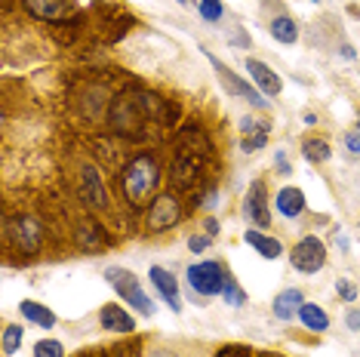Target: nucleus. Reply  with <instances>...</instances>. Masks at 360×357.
<instances>
[{
  "label": "nucleus",
  "instance_id": "1",
  "mask_svg": "<svg viewBox=\"0 0 360 357\" xmlns=\"http://www.w3.org/2000/svg\"><path fill=\"white\" fill-rule=\"evenodd\" d=\"M158 188V164L151 154H139V157L124 169V194L133 207H145L148 197Z\"/></svg>",
  "mask_w": 360,
  "mask_h": 357
},
{
  "label": "nucleus",
  "instance_id": "2",
  "mask_svg": "<svg viewBox=\"0 0 360 357\" xmlns=\"http://www.w3.org/2000/svg\"><path fill=\"white\" fill-rule=\"evenodd\" d=\"M105 278H108V283L117 290L120 302H127L129 308H136L139 314L151 318V314H154V302L148 299V293L142 290V283H139V278L133 271H127V268H108V271H105Z\"/></svg>",
  "mask_w": 360,
  "mask_h": 357
},
{
  "label": "nucleus",
  "instance_id": "3",
  "mask_svg": "<svg viewBox=\"0 0 360 357\" xmlns=\"http://www.w3.org/2000/svg\"><path fill=\"white\" fill-rule=\"evenodd\" d=\"M188 287H191V293L198 296H219L225 290V268L219 262H194L191 268H188Z\"/></svg>",
  "mask_w": 360,
  "mask_h": 357
},
{
  "label": "nucleus",
  "instance_id": "4",
  "mask_svg": "<svg viewBox=\"0 0 360 357\" xmlns=\"http://www.w3.org/2000/svg\"><path fill=\"white\" fill-rule=\"evenodd\" d=\"M290 262L302 274H317L326 265V247L317 238H302L290 253Z\"/></svg>",
  "mask_w": 360,
  "mask_h": 357
},
{
  "label": "nucleus",
  "instance_id": "5",
  "mask_svg": "<svg viewBox=\"0 0 360 357\" xmlns=\"http://www.w3.org/2000/svg\"><path fill=\"white\" fill-rule=\"evenodd\" d=\"M6 234H10L15 247L25 249V253H34L40 247V238H44V234H40V225L34 219H25V216L10 219V222H6Z\"/></svg>",
  "mask_w": 360,
  "mask_h": 357
},
{
  "label": "nucleus",
  "instance_id": "6",
  "mask_svg": "<svg viewBox=\"0 0 360 357\" xmlns=\"http://www.w3.org/2000/svg\"><path fill=\"white\" fill-rule=\"evenodd\" d=\"M179 216H182L179 200L173 197V194H160V197L151 204V209H148V228L151 231H167L169 225L179 222Z\"/></svg>",
  "mask_w": 360,
  "mask_h": 357
},
{
  "label": "nucleus",
  "instance_id": "7",
  "mask_svg": "<svg viewBox=\"0 0 360 357\" xmlns=\"http://www.w3.org/2000/svg\"><path fill=\"white\" fill-rule=\"evenodd\" d=\"M207 56H210V53H207ZM210 62H212V68L219 71V77H222V84H225L228 89H231L234 96H243V99H247L250 105H256V108H265V99H262V96H259L256 89H252V86L247 84V80H240V77H237L231 68H228V65L219 62L216 56H210Z\"/></svg>",
  "mask_w": 360,
  "mask_h": 357
},
{
  "label": "nucleus",
  "instance_id": "8",
  "mask_svg": "<svg viewBox=\"0 0 360 357\" xmlns=\"http://www.w3.org/2000/svg\"><path fill=\"white\" fill-rule=\"evenodd\" d=\"M243 213L247 219L259 225V228H268L271 225V213H268V197H265V185L262 182H252V188L247 194V204H243Z\"/></svg>",
  "mask_w": 360,
  "mask_h": 357
},
{
  "label": "nucleus",
  "instance_id": "9",
  "mask_svg": "<svg viewBox=\"0 0 360 357\" xmlns=\"http://www.w3.org/2000/svg\"><path fill=\"white\" fill-rule=\"evenodd\" d=\"M151 283L158 287V293H160V299L167 302L173 311H182V296H179V283H176V278L167 271V268H160V265H154L151 268Z\"/></svg>",
  "mask_w": 360,
  "mask_h": 357
},
{
  "label": "nucleus",
  "instance_id": "10",
  "mask_svg": "<svg viewBox=\"0 0 360 357\" xmlns=\"http://www.w3.org/2000/svg\"><path fill=\"white\" fill-rule=\"evenodd\" d=\"M247 71H250V77L256 80V86H259L265 96H277V93L283 89V80L277 77L274 71L268 68V65H262V62H256V59H250V62H247Z\"/></svg>",
  "mask_w": 360,
  "mask_h": 357
},
{
  "label": "nucleus",
  "instance_id": "11",
  "mask_svg": "<svg viewBox=\"0 0 360 357\" xmlns=\"http://www.w3.org/2000/svg\"><path fill=\"white\" fill-rule=\"evenodd\" d=\"M99 320H102V327L111 330V332H133L136 330V320L129 318L120 305H105L102 314H99Z\"/></svg>",
  "mask_w": 360,
  "mask_h": 357
},
{
  "label": "nucleus",
  "instance_id": "12",
  "mask_svg": "<svg viewBox=\"0 0 360 357\" xmlns=\"http://www.w3.org/2000/svg\"><path fill=\"white\" fill-rule=\"evenodd\" d=\"M277 213L281 216H286V219H296V216H302V209H305V194H302L299 188H281L277 191Z\"/></svg>",
  "mask_w": 360,
  "mask_h": 357
},
{
  "label": "nucleus",
  "instance_id": "13",
  "mask_svg": "<svg viewBox=\"0 0 360 357\" xmlns=\"http://www.w3.org/2000/svg\"><path fill=\"white\" fill-rule=\"evenodd\" d=\"M25 6L37 19H62V15L68 13L71 0H25Z\"/></svg>",
  "mask_w": 360,
  "mask_h": 357
},
{
  "label": "nucleus",
  "instance_id": "14",
  "mask_svg": "<svg viewBox=\"0 0 360 357\" xmlns=\"http://www.w3.org/2000/svg\"><path fill=\"white\" fill-rule=\"evenodd\" d=\"M305 305V299H302L299 290H286L274 299V318L281 320H292V314H299V308Z\"/></svg>",
  "mask_w": 360,
  "mask_h": 357
},
{
  "label": "nucleus",
  "instance_id": "15",
  "mask_svg": "<svg viewBox=\"0 0 360 357\" xmlns=\"http://www.w3.org/2000/svg\"><path fill=\"white\" fill-rule=\"evenodd\" d=\"M243 240H247L252 249H259V256H265V259H277L283 253L281 240L268 238V234H262V231H247V234H243Z\"/></svg>",
  "mask_w": 360,
  "mask_h": 357
},
{
  "label": "nucleus",
  "instance_id": "16",
  "mask_svg": "<svg viewBox=\"0 0 360 357\" xmlns=\"http://www.w3.org/2000/svg\"><path fill=\"white\" fill-rule=\"evenodd\" d=\"M299 320L305 323L308 330H314V332L330 330V318H326V311L323 308H317V305H311V302H305L299 308Z\"/></svg>",
  "mask_w": 360,
  "mask_h": 357
},
{
  "label": "nucleus",
  "instance_id": "17",
  "mask_svg": "<svg viewBox=\"0 0 360 357\" xmlns=\"http://www.w3.org/2000/svg\"><path fill=\"white\" fill-rule=\"evenodd\" d=\"M19 311H22V318L31 320V323H37V327H56V314H53L46 305L22 302V305H19Z\"/></svg>",
  "mask_w": 360,
  "mask_h": 357
},
{
  "label": "nucleus",
  "instance_id": "18",
  "mask_svg": "<svg viewBox=\"0 0 360 357\" xmlns=\"http://www.w3.org/2000/svg\"><path fill=\"white\" fill-rule=\"evenodd\" d=\"M271 37L277 40V44H296L299 40L296 22H292L290 15H277V19L271 22Z\"/></svg>",
  "mask_w": 360,
  "mask_h": 357
},
{
  "label": "nucleus",
  "instance_id": "19",
  "mask_svg": "<svg viewBox=\"0 0 360 357\" xmlns=\"http://www.w3.org/2000/svg\"><path fill=\"white\" fill-rule=\"evenodd\" d=\"M84 194H86V200H93L96 207H105V191H102L99 173H96L93 167L84 169Z\"/></svg>",
  "mask_w": 360,
  "mask_h": 357
},
{
  "label": "nucleus",
  "instance_id": "20",
  "mask_svg": "<svg viewBox=\"0 0 360 357\" xmlns=\"http://www.w3.org/2000/svg\"><path fill=\"white\" fill-rule=\"evenodd\" d=\"M302 151H305V157L311 160V164H323V160H330V145H326L323 139H308L305 145H302Z\"/></svg>",
  "mask_w": 360,
  "mask_h": 357
},
{
  "label": "nucleus",
  "instance_id": "21",
  "mask_svg": "<svg viewBox=\"0 0 360 357\" xmlns=\"http://www.w3.org/2000/svg\"><path fill=\"white\" fill-rule=\"evenodd\" d=\"M222 299H225V302L231 305V308H240L243 302H247V293L237 287V280L228 278V280H225V290H222Z\"/></svg>",
  "mask_w": 360,
  "mask_h": 357
},
{
  "label": "nucleus",
  "instance_id": "22",
  "mask_svg": "<svg viewBox=\"0 0 360 357\" xmlns=\"http://www.w3.org/2000/svg\"><path fill=\"white\" fill-rule=\"evenodd\" d=\"M22 327H6L4 330V354H15L19 351V345H22Z\"/></svg>",
  "mask_w": 360,
  "mask_h": 357
},
{
  "label": "nucleus",
  "instance_id": "23",
  "mask_svg": "<svg viewBox=\"0 0 360 357\" xmlns=\"http://www.w3.org/2000/svg\"><path fill=\"white\" fill-rule=\"evenodd\" d=\"M34 357H65V348L56 339H44V342L34 345Z\"/></svg>",
  "mask_w": 360,
  "mask_h": 357
},
{
  "label": "nucleus",
  "instance_id": "24",
  "mask_svg": "<svg viewBox=\"0 0 360 357\" xmlns=\"http://www.w3.org/2000/svg\"><path fill=\"white\" fill-rule=\"evenodd\" d=\"M198 10H200V15L207 22H219V19H222V13H225L222 10V0H200Z\"/></svg>",
  "mask_w": 360,
  "mask_h": 357
},
{
  "label": "nucleus",
  "instance_id": "25",
  "mask_svg": "<svg viewBox=\"0 0 360 357\" xmlns=\"http://www.w3.org/2000/svg\"><path fill=\"white\" fill-rule=\"evenodd\" d=\"M265 139H268V124L259 129L256 136H252V139H247L243 142V151H256V148H262V145H265Z\"/></svg>",
  "mask_w": 360,
  "mask_h": 357
},
{
  "label": "nucleus",
  "instance_id": "26",
  "mask_svg": "<svg viewBox=\"0 0 360 357\" xmlns=\"http://www.w3.org/2000/svg\"><path fill=\"white\" fill-rule=\"evenodd\" d=\"M207 247H210V238H203V234H194V238H188V249H191V253H203Z\"/></svg>",
  "mask_w": 360,
  "mask_h": 357
},
{
  "label": "nucleus",
  "instance_id": "27",
  "mask_svg": "<svg viewBox=\"0 0 360 357\" xmlns=\"http://www.w3.org/2000/svg\"><path fill=\"white\" fill-rule=\"evenodd\" d=\"M335 290H339V296H342V299H348V302H354L357 290H354V287H351V283H348V280H339V283H335Z\"/></svg>",
  "mask_w": 360,
  "mask_h": 357
},
{
  "label": "nucleus",
  "instance_id": "28",
  "mask_svg": "<svg viewBox=\"0 0 360 357\" xmlns=\"http://www.w3.org/2000/svg\"><path fill=\"white\" fill-rule=\"evenodd\" d=\"M345 145H348V151L360 154V133H348V136H345Z\"/></svg>",
  "mask_w": 360,
  "mask_h": 357
},
{
  "label": "nucleus",
  "instance_id": "29",
  "mask_svg": "<svg viewBox=\"0 0 360 357\" xmlns=\"http://www.w3.org/2000/svg\"><path fill=\"white\" fill-rule=\"evenodd\" d=\"M219 357H250V351H247V348H225Z\"/></svg>",
  "mask_w": 360,
  "mask_h": 357
},
{
  "label": "nucleus",
  "instance_id": "30",
  "mask_svg": "<svg viewBox=\"0 0 360 357\" xmlns=\"http://www.w3.org/2000/svg\"><path fill=\"white\" fill-rule=\"evenodd\" d=\"M277 169H281V173H290V164H286V154L283 151H277Z\"/></svg>",
  "mask_w": 360,
  "mask_h": 357
},
{
  "label": "nucleus",
  "instance_id": "31",
  "mask_svg": "<svg viewBox=\"0 0 360 357\" xmlns=\"http://www.w3.org/2000/svg\"><path fill=\"white\" fill-rule=\"evenodd\" d=\"M145 357H179V354H173V351H167V348H154V351H148Z\"/></svg>",
  "mask_w": 360,
  "mask_h": 357
},
{
  "label": "nucleus",
  "instance_id": "32",
  "mask_svg": "<svg viewBox=\"0 0 360 357\" xmlns=\"http://www.w3.org/2000/svg\"><path fill=\"white\" fill-rule=\"evenodd\" d=\"M348 327L351 330H360V314L357 311H348Z\"/></svg>",
  "mask_w": 360,
  "mask_h": 357
},
{
  "label": "nucleus",
  "instance_id": "33",
  "mask_svg": "<svg viewBox=\"0 0 360 357\" xmlns=\"http://www.w3.org/2000/svg\"><path fill=\"white\" fill-rule=\"evenodd\" d=\"M212 234H219V222H216V219H210V222H207V238H212Z\"/></svg>",
  "mask_w": 360,
  "mask_h": 357
},
{
  "label": "nucleus",
  "instance_id": "34",
  "mask_svg": "<svg viewBox=\"0 0 360 357\" xmlns=\"http://www.w3.org/2000/svg\"><path fill=\"white\" fill-rule=\"evenodd\" d=\"M335 243H339L342 249H348V238H345V234H335Z\"/></svg>",
  "mask_w": 360,
  "mask_h": 357
},
{
  "label": "nucleus",
  "instance_id": "35",
  "mask_svg": "<svg viewBox=\"0 0 360 357\" xmlns=\"http://www.w3.org/2000/svg\"><path fill=\"white\" fill-rule=\"evenodd\" d=\"M117 357H129V354H127V348H120V354H117Z\"/></svg>",
  "mask_w": 360,
  "mask_h": 357
},
{
  "label": "nucleus",
  "instance_id": "36",
  "mask_svg": "<svg viewBox=\"0 0 360 357\" xmlns=\"http://www.w3.org/2000/svg\"><path fill=\"white\" fill-rule=\"evenodd\" d=\"M182 4H191V0H182Z\"/></svg>",
  "mask_w": 360,
  "mask_h": 357
}]
</instances>
